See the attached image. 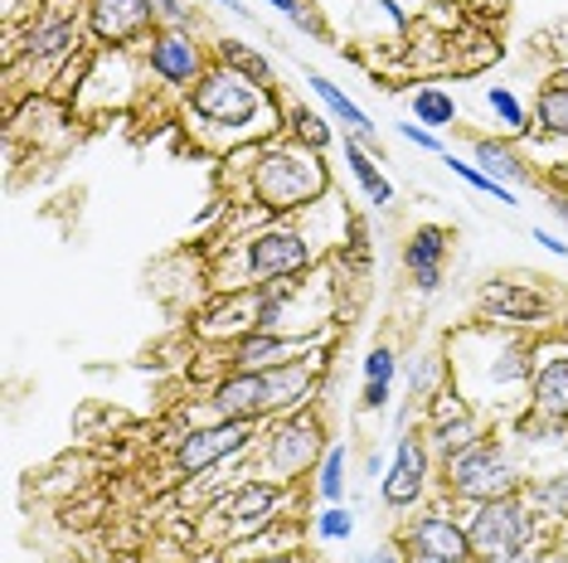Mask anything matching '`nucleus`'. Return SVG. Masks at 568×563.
<instances>
[{"mask_svg": "<svg viewBox=\"0 0 568 563\" xmlns=\"http://www.w3.org/2000/svg\"><path fill=\"white\" fill-rule=\"evenodd\" d=\"M253 199L263 209H306L326 195V165H321V151L312 146H263L253 161Z\"/></svg>", "mask_w": 568, "mask_h": 563, "instance_id": "1", "label": "nucleus"}, {"mask_svg": "<svg viewBox=\"0 0 568 563\" xmlns=\"http://www.w3.org/2000/svg\"><path fill=\"white\" fill-rule=\"evenodd\" d=\"M467 544H471V563L476 559H510L539 544V510L529 505L525 491L500 495V501L471 505L467 515Z\"/></svg>", "mask_w": 568, "mask_h": 563, "instance_id": "2", "label": "nucleus"}, {"mask_svg": "<svg viewBox=\"0 0 568 563\" xmlns=\"http://www.w3.org/2000/svg\"><path fill=\"white\" fill-rule=\"evenodd\" d=\"M443 485L452 501L486 505V501H500V495L525 491V471L510 462V452L500 442L481 438L476 447L452 457V462H443Z\"/></svg>", "mask_w": 568, "mask_h": 563, "instance_id": "3", "label": "nucleus"}, {"mask_svg": "<svg viewBox=\"0 0 568 563\" xmlns=\"http://www.w3.org/2000/svg\"><path fill=\"white\" fill-rule=\"evenodd\" d=\"M190 112H195L200 122H210V126L243 132V126H253L257 112H263V88L248 83L234 69H224V63H214V69L190 88Z\"/></svg>", "mask_w": 568, "mask_h": 563, "instance_id": "4", "label": "nucleus"}, {"mask_svg": "<svg viewBox=\"0 0 568 563\" xmlns=\"http://www.w3.org/2000/svg\"><path fill=\"white\" fill-rule=\"evenodd\" d=\"M316 457H326V428H321L316 413L296 408V413H282L273 428H267V447H263V477L273 481H296L302 471H312Z\"/></svg>", "mask_w": 568, "mask_h": 563, "instance_id": "5", "label": "nucleus"}, {"mask_svg": "<svg viewBox=\"0 0 568 563\" xmlns=\"http://www.w3.org/2000/svg\"><path fill=\"white\" fill-rule=\"evenodd\" d=\"M79 34L83 24L79 16H69V10H49L40 20H30V30H24V40L10 49V69H30L40 73V79H49V73H59L63 63H69L73 54H79Z\"/></svg>", "mask_w": 568, "mask_h": 563, "instance_id": "6", "label": "nucleus"}, {"mask_svg": "<svg viewBox=\"0 0 568 563\" xmlns=\"http://www.w3.org/2000/svg\"><path fill=\"white\" fill-rule=\"evenodd\" d=\"M257 442V422H234V418H214L210 428H190L175 442V467L185 477H204V471L234 462Z\"/></svg>", "mask_w": 568, "mask_h": 563, "instance_id": "7", "label": "nucleus"}, {"mask_svg": "<svg viewBox=\"0 0 568 563\" xmlns=\"http://www.w3.org/2000/svg\"><path fill=\"white\" fill-rule=\"evenodd\" d=\"M316 253L306 234H296V228H263V234L248 238V277L253 287H267V282H287V277H302L312 273Z\"/></svg>", "mask_w": 568, "mask_h": 563, "instance_id": "8", "label": "nucleus"}, {"mask_svg": "<svg viewBox=\"0 0 568 563\" xmlns=\"http://www.w3.org/2000/svg\"><path fill=\"white\" fill-rule=\"evenodd\" d=\"M423 418H428V447H433V457H443V462H452L457 452H467V447H476V442L486 438L476 408L462 399L457 389H437L433 399H423Z\"/></svg>", "mask_w": 568, "mask_h": 563, "instance_id": "9", "label": "nucleus"}, {"mask_svg": "<svg viewBox=\"0 0 568 563\" xmlns=\"http://www.w3.org/2000/svg\"><path fill=\"white\" fill-rule=\"evenodd\" d=\"M156 6L151 0H88L83 6V24L98 44L108 49H132L146 44L156 34Z\"/></svg>", "mask_w": 568, "mask_h": 563, "instance_id": "10", "label": "nucleus"}, {"mask_svg": "<svg viewBox=\"0 0 568 563\" xmlns=\"http://www.w3.org/2000/svg\"><path fill=\"white\" fill-rule=\"evenodd\" d=\"M428 485H433V447L418 428H404V438L394 447V467L379 481V495L389 510H408L428 495Z\"/></svg>", "mask_w": 568, "mask_h": 563, "instance_id": "11", "label": "nucleus"}, {"mask_svg": "<svg viewBox=\"0 0 568 563\" xmlns=\"http://www.w3.org/2000/svg\"><path fill=\"white\" fill-rule=\"evenodd\" d=\"M141 59H146L151 79H161L165 88H195L204 73H210V63H204V49L190 40V30H175V24H165L146 40L141 49Z\"/></svg>", "mask_w": 568, "mask_h": 563, "instance_id": "12", "label": "nucleus"}, {"mask_svg": "<svg viewBox=\"0 0 568 563\" xmlns=\"http://www.w3.org/2000/svg\"><path fill=\"white\" fill-rule=\"evenodd\" d=\"M398 544L408 549V559H447V563H471L467 524L452 520L447 510H423L398 530Z\"/></svg>", "mask_w": 568, "mask_h": 563, "instance_id": "13", "label": "nucleus"}, {"mask_svg": "<svg viewBox=\"0 0 568 563\" xmlns=\"http://www.w3.org/2000/svg\"><path fill=\"white\" fill-rule=\"evenodd\" d=\"M277 510H282V481H273V477H253V481L234 485L229 495L214 501V515L224 520L234 534L267 530V524L277 520Z\"/></svg>", "mask_w": 568, "mask_h": 563, "instance_id": "14", "label": "nucleus"}, {"mask_svg": "<svg viewBox=\"0 0 568 563\" xmlns=\"http://www.w3.org/2000/svg\"><path fill=\"white\" fill-rule=\"evenodd\" d=\"M321 369H326V355H321V350H302L287 365L263 369V379H267V408H273V418L296 413V408H306V403L316 399Z\"/></svg>", "mask_w": 568, "mask_h": 563, "instance_id": "15", "label": "nucleus"}, {"mask_svg": "<svg viewBox=\"0 0 568 563\" xmlns=\"http://www.w3.org/2000/svg\"><path fill=\"white\" fill-rule=\"evenodd\" d=\"M476 306H481L486 321H500V326H539L549 316V297L539 287H529V282H486L481 291H476Z\"/></svg>", "mask_w": 568, "mask_h": 563, "instance_id": "16", "label": "nucleus"}, {"mask_svg": "<svg viewBox=\"0 0 568 563\" xmlns=\"http://www.w3.org/2000/svg\"><path fill=\"white\" fill-rule=\"evenodd\" d=\"M210 408H214V418H234V422L273 418V408H267V379L257 375V369H229V375L214 383Z\"/></svg>", "mask_w": 568, "mask_h": 563, "instance_id": "17", "label": "nucleus"}, {"mask_svg": "<svg viewBox=\"0 0 568 563\" xmlns=\"http://www.w3.org/2000/svg\"><path fill=\"white\" fill-rule=\"evenodd\" d=\"M447 228L443 224H418L404 243V267L413 277V287L423 291V297H433V291H443V263H447Z\"/></svg>", "mask_w": 568, "mask_h": 563, "instance_id": "18", "label": "nucleus"}, {"mask_svg": "<svg viewBox=\"0 0 568 563\" xmlns=\"http://www.w3.org/2000/svg\"><path fill=\"white\" fill-rule=\"evenodd\" d=\"M306 88H312V93L326 102L331 108V117L335 122H345V136H355L359 146H369L374 156H384V146H379V132H374V122H369V112L359 108V102L345 93V88H335L326 73H316V69H306Z\"/></svg>", "mask_w": 568, "mask_h": 563, "instance_id": "19", "label": "nucleus"}, {"mask_svg": "<svg viewBox=\"0 0 568 563\" xmlns=\"http://www.w3.org/2000/svg\"><path fill=\"white\" fill-rule=\"evenodd\" d=\"M306 350V340L296 336H282V330H243V336L234 340V350H229V365L234 369H273V365H287L296 360V355Z\"/></svg>", "mask_w": 568, "mask_h": 563, "instance_id": "20", "label": "nucleus"}, {"mask_svg": "<svg viewBox=\"0 0 568 563\" xmlns=\"http://www.w3.org/2000/svg\"><path fill=\"white\" fill-rule=\"evenodd\" d=\"M529 408L568 422V350L549 355V360H535V375H529Z\"/></svg>", "mask_w": 568, "mask_h": 563, "instance_id": "21", "label": "nucleus"}, {"mask_svg": "<svg viewBox=\"0 0 568 563\" xmlns=\"http://www.w3.org/2000/svg\"><path fill=\"white\" fill-rule=\"evenodd\" d=\"M345 165H351V175L359 181V190L369 195V204H394V185L384 181V171H379V156H374L369 146H359L355 136H345Z\"/></svg>", "mask_w": 568, "mask_h": 563, "instance_id": "22", "label": "nucleus"}, {"mask_svg": "<svg viewBox=\"0 0 568 563\" xmlns=\"http://www.w3.org/2000/svg\"><path fill=\"white\" fill-rule=\"evenodd\" d=\"M476 165L490 175V181H500V185H525L529 181V171H525V161L515 156V151L506 146V141H476Z\"/></svg>", "mask_w": 568, "mask_h": 563, "instance_id": "23", "label": "nucleus"}, {"mask_svg": "<svg viewBox=\"0 0 568 563\" xmlns=\"http://www.w3.org/2000/svg\"><path fill=\"white\" fill-rule=\"evenodd\" d=\"M219 63H224V69H234V73H243V79L257 83V88L273 83V59L257 54V49L243 44V40H219Z\"/></svg>", "mask_w": 568, "mask_h": 563, "instance_id": "24", "label": "nucleus"}, {"mask_svg": "<svg viewBox=\"0 0 568 563\" xmlns=\"http://www.w3.org/2000/svg\"><path fill=\"white\" fill-rule=\"evenodd\" d=\"M525 495H529V505L539 510V520H568V471L525 481Z\"/></svg>", "mask_w": 568, "mask_h": 563, "instance_id": "25", "label": "nucleus"}, {"mask_svg": "<svg viewBox=\"0 0 568 563\" xmlns=\"http://www.w3.org/2000/svg\"><path fill=\"white\" fill-rule=\"evenodd\" d=\"M535 122H539V132H545V136L568 141V88H539Z\"/></svg>", "mask_w": 568, "mask_h": 563, "instance_id": "26", "label": "nucleus"}, {"mask_svg": "<svg viewBox=\"0 0 568 563\" xmlns=\"http://www.w3.org/2000/svg\"><path fill=\"white\" fill-rule=\"evenodd\" d=\"M413 122H423L433 132V126H452L457 122V102H452L443 88H418L413 93Z\"/></svg>", "mask_w": 568, "mask_h": 563, "instance_id": "27", "label": "nucleus"}, {"mask_svg": "<svg viewBox=\"0 0 568 563\" xmlns=\"http://www.w3.org/2000/svg\"><path fill=\"white\" fill-rule=\"evenodd\" d=\"M443 161H447V171L457 175V181H467L471 190H481V195H490V199H500V204H510V209H515V190L500 185V181H490L476 161H462V156H443Z\"/></svg>", "mask_w": 568, "mask_h": 563, "instance_id": "28", "label": "nucleus"}, {"mask_svg": "<svg viewBox=\"0 0 568 563\" xmlns=\"http://www.w3.org/2000/svg\"><path fill=\"white\" fill-rule=\"evenodd\" d=\"M408 389L413 393H418V399H433V393L437 389H447V379H443V355H413V360H408Z\"/></svg>", "mask_w": 568, "mask_h": 563, "instance_id": "29", "label": "nucleus"}, {"mask_svg": "<svg viewBox=\"0 0 568 563\" xmlns=\"http://www.w3.org/2000/svg\"><path fill=\"white\" fill-rule=\"evenodd\" d=\"M287 126H292V136L302 141V146H312V151H326V146H331V122L321 117V112L292 108V112H287Z\"/></svg>", "mask_w": 568, "mask_h": 563, "instance_id": "30", "label": "nucleus"}, {"mask_svg": "<svg viewBox=\"0 0 568 563\" xmlns=\"http://www.w3.org/2000/svg\"><path fill=\"white\" fill-rule=\"evenodd\" d=\"M316 491H321V501H326V505H335V501L345 495V447H341V442L326 447V457H321Z\"/></svg>", "mask_w": 568, "mask_h": 563, "instance_id": "31", "label": "nucleus"}, {"mask_svg": "<svg viewBox=\"0 0 568 563\" xmlns=\"http://www.w3.org/2000/svg\"><path fill=\"white\" fill-rule=\"evenodd\" d=\"M267 6L282 10V16H287V20H292L302 34H316V40H321V34H326V20H321L316 10H312V0H267Z\"/></svg>", "mask_w": 568, "mask_h": 563, "instance_id": "32", "label": "nucleus"}, {"mask_svg": "<svg viewBox=\"0 0 568 563\" xmlns=\"http://www.w3.org/2000/svg\"><path fill=\"white\" fill-rule=\"evenodd\" d=\"M316 534H321V540H331V544L351 540V534H355V515H351L345 505H326V510L316 515Z\"/></svg>", "mask_w": 568, "mask_h": 563, "instance_id": "33", "label": "nucleus"}, {"mask_svg": "<svg viewBox=\"0 0 568 563\" xmlns=\"http://www.w3.org/2000/svg\"><path fill=\"white\" fill-rule=\"evenodd\" d=\"M486 102H490V112L510 126V132H525V108H520V98H515L510 88H486Z\"/></svg>", "mask_w": 568, "mask_h": 563, "instance_id": "34", "label": "nucleus"}, {"mask_svg": "<svg viewBox=\"0 0 568 563\" xmlns=\"http://www.w3.org/2000/svg\"><path fill=\"white\" fill-rule=\"evenodd\" d=\"M365 379H379V383H394L398 375V355H394V345H374V350L365 355Z\"/></svg>", "mask_w": 568, "mask_h": 563, "instance_id": "35", "label": "nucleus"}, {"mask_svg": "<svg viewBox=\"0 0 568 563\" xmlns=\"http://www.w3.org/2000/svg\"><path fill=\"white\" fill-rule=\"evenodd\" d=\"M398 136L413 141V146H418V151H433V156H447V151H443V141H437V132H428V126H423V122H398Z\"/></svg>", "mask_w": 568, "mask_h": 563, "instance_id": "36", "label": "nucleus"}, {"mask_svg": "<svg viewBox=\"0 0 568 563\" xmlns=\"http://www.w3.org/2000/svg\"><path fill=\"white\" fill-rule=\"evenodd\" d=\"M389 389H394V383L365 379V393H359V408H365V413H379V408H384V403H389Z\"/></svg>", "mask_w": 568, "mask_h": 563, "instance_id": "37", "label": "nucleus"}, {"mask_svg": "<svg viewBox=\"0 0 568 563\" xmlns=\"http://www.w3.org/2000/svg\"><path fill=\"white\" fill-rule=\"evenodd\" d=\"M369 563H408V549L398 544V540H389V544H379L374 554H365Z\"/></svg>", "mask_w": 568, "mask_h": 563, "instance_id": "38", "label": "nucleus"}, {"mask_svg": "<svg viewBox=\"0 0 568 563\" xmlns=\"http://www.w3.org/2000/svg\"><path fill=\"white\" fill-rule=\"evenodd\" d=\"M535 243H539L545 253H554V258H568V243L554 238V234H545V228H535Z\"/></svg>", "mask_w": 568, "mask_h": 563, "instance_id": "39", "label": "nucleus"}, {"mask_svg": "<svg viewBox=\"0 0 568 563\" xmlns=\"http://www.w3.org/2000/svg\"><path fill=\"white\" fill-rule=\"evenodd\" d=\"M476 563H549L539 549H525V554H510V559H476Z\"/></svg>", "mask_w": 568, "mask_h": 563, "instance_id": "40", "label": "nucleus"}, {"mask_svg": "<svg viewBox=\"0 0 568 563\" xmlns=\"http://www.w3.org/2000/svg\"><path fill=\"white\" fill-rule=\"evenodd\" d=\"M379 10H384V16H389V24H394V30H404V6H398V0H379Z\"/></svg>", "mask_w": 568, "mask_h": 563, "instance_id": "41", "label": "nucleus"}, {"mask_svg": "<svg viewBox=\"0 0 568 563\" xmlns=\"http://www.w3.org/2000/svg\"><path fill=\"white\" fill-rule=\"evenodd\" d=\"M214 6H224L229 16H248V10H243V0H214Z\"/></svg>", "mask_w": 568, "mask_h": 563, "instance_id": "42", "label": "nucleus"}, {"mask_svg": "<svg viewBox=\"0 0 568 563\" xmlns=\"http://www.w3.org/2000/svg\"><path fill=\"white\" fill-rule=\"evenodd\" d=\"M257 563H302V559H296V554H263Z\"/></svg>", "mask_w": 568, "mask_h": 563, "instance_id": "43", "label": "nucleus"}, {"mask_svg": "<svg viewBox=\"0 0 568 563\" xmlns=\"http://www.w3.org/2000/svg\"><path fill=\"white\" fill-rule=\"evenodd\" d=\"M408 563H447V559H408Z\"/></svg>", "mask_w": 568, "mask_h": 563, "instance_id": "44", "label": "nucleus"}]
</instances>
